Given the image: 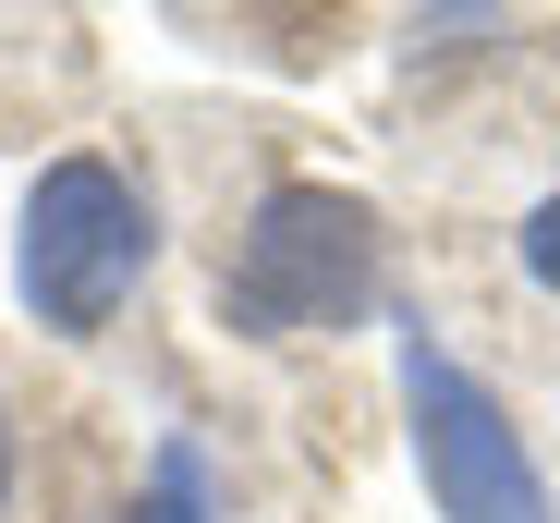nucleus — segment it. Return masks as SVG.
<instances>
[{
    "label": "nucleus",
    "instance_id": "5",
    "mask_svg": "<svg viewBox=\"0 0 560 523\" xmlns=\"http://www.w3.org/2000/svg\"><path fill=\"white\" fill-rule=\"evenodd\" d=\"M524 37V13H488V0H439V13H402V61H463V49H500Z\"/></svg>",
    "mask_w": 560,
    "mask_h": 523
},
{
    "label": "nucleus",
    "instance_id": "4",
    "mask_svg": "<svg viewBox=\"0 0 560 523\" xmlns=\"http://www.w3.org/2000/svg\"><path fill=\"white\" fill-rule=\"evenodd\" d=\"M220 511H232L220 451L196 439V426H159V451H147V475L122 487V511H110V523H220Z\"/></svg>",
    "mask_w": 560,
    "mask_h": 523
},
{
    "label": "nucleus",
    "instance_id": "6",
    "mask_svg": "<svg viewBox=\"0 0 560 523\" xmlns=\"http://www.w3.org/2000/svg\"><path fill=\"white\" fill-rule=\"evenodd\" d=\"M512 269L560 305V183H548V195H524V219H512Z\"/></svg>",
    "mask_w": 560,
    "mask_h": 523
},
{
    "label": "nucleus",
    "instance_id": "1",
    "mask_svg": "<svg viewBox=\"0 0 560 523\" xmlns=\"http://www.w3.org/2000/svg\"><path fill=\"white\" fill-rule=\"evenodd\" d=\"M220 329L268 354L390 329V219L353 183H268L220 243Z\"/></svg>",
    "mask_w": 560,
    "mask_h": 523
},
{
    "label": "nucleus",
    "instance_id": "3",
    "mask_svg": "<svg viewBox=\"0 0 560 523\" xmlns=\"http://www.w3.org/2000/svg\"><path fill=\"white\" fill-rule=\"evenodd\" d=\"M159 269V207L122 158L98 146H61L37 158V183L13 207V293L49 341H98Z\"/></svg>",
    "mask_w": 560,
    "mask_h": 523
},
{
    "label": "nucleus",
    "instance_id": "2",
    "mask_svg": "<svg viewBox=\"0 0 560 523\" xmlns=\"http://www.w3.org/2000/svg\"><path fill=\"white\" fill-rule=\"evenodd\" d=\"M390 390H402V451L439 523H560V487L524 439V414L463 366V341L427 305H390Z\"/></svg>",
    "mask_w": 560,
    "mask_h": 523
},
{
    "label": "nucleus",
    "instance_id": "7",
    "mask_svg": "<svg viewBox=\"0 0 560 523\" xmlns=\"http://www.w3.org/2000/svg\"><path fill=\"white\" fill-rule=\"evenodd\" d=\"M0 511H13V414H0Z\"/></svg>",
    "mask_w": 560,
    "mask_h": 523
}]
</instances>
